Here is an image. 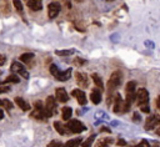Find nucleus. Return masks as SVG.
Masks as SVG:
<instances>
[{"label": "nucleus", "mask_w": 160, "mask_h": 147, "mask_svg": "<svg viewBox=\"0 0 160 147\" xmlns=\"http://www.w3.org/2000/svg\"><path fill=\"white\" fill-rule=\"evenodd\" d=\"M121 80H122V74L120 71H114L110 77H109V81H108V93H109V97H108V105L110 106V101H111V96L114 95L115 90L120 86L121 83Z\"/></svg>", "instance_id": "f257e3e1"}, {"label": "nucleus", "mask_w": 160, "mask_h": 147, "mask_svg": "<svg viewBox=\"0 0 160 147\" xmlns=\"http://www.w3.org/2000/svg\"><path fill=\"white\" fill-rule=\"evenodd\" d=\"M136 100H138V105L140 107V111L149 113L150 112V106H149V92L146 88L141 87L136 92Z\"/></svg>", "instance_id": "f03ea898"}, {"label": "nucleus", "mask_w": 160, "mask_h": 147, "mask_svg": "<svg viewBox=\"0 0 160 147\" xmlns=\"http://www.w3.org/2000/svg\"><path fill=\"white\" fill-rule=\"evenodd\" d=\"M135 87H136V83H135V81H130V82H128V85H126V88H125V92H126L125 105H126V108H128V110L130 108V106L132 105L134 100L136 98Z\"/></svg>", "instance_id": "7ed1b4c3"}, {"label": "nucleus", "mask_w": 160, "mask_h": 147, "mask_svg": "<svg viewBox=\"0 0 160 147\" xmlns=\"http://www.w3.org/2000/svg\"><path fill=\"white\" fill-rule=\"evenodd\" d=\"M66 127L70 131V133H80L86 130L85 125L78 120H69V122L66 123Z\"/></svg>", "instance_id": "20e7f679"}, {"label": "nucleus", "mask_w": 160, "mask_h": 147, "mask_svg": "<svg viewBox=\"0 0 160 147\" xmlns=\"http://www.w3.org/2000/svg\"><path fill=\"white\" fill-rule=\"evenodd\" d=\"M129 110L126 108V105L125 102L122 101L121 96L119 93L115 95V98H114V112L115 113H126Z\"/></svg>", "instance_id": "39448f33"}, {"label": "nucleus", "mask_w": 160, "mask_h": 147, "mask_svg": "<svg viewBox=\"0 0 160 147\" xmlns=\"http://www.w3.org/2000/svg\"><path fill=\"white\" fill-rule=\"evenodd\" d=\"M56 101H55V97L54 96H49L46 98V102H45V110H46V115L48 117H51L54 113H56Z\"/></svg>", "instance_id": "423d86ee"}, {"label": "nucleus", "mask_w": 160, "mask_h": 147, "mask_svg": "<svg viewBox=\"0 0 160 147\" xmlns=\"http://www.w3.org/2000/svg\"><path fill=\"white\" fill-rule=\"evenodd\" d=\"M10 70H11V72H15V74L21 75L24 78H29V72L25 70V67H24V65L21 62L14 61L11 64V66H10Z\"/></svg>", "instance_id": "0eeeda50"}, {"label": "nucleus", "mask_w": 160, "mask_h": 147, "mask_svg": "<svg viewBox=\"0 0 160 147\" xmlns=\"http://www.w3.org/2000/svg\"><path fill=\"white\" fill-rule=\"evenodd\" d=\"M159 123H160V116H159V115H150V116L146 118V122H145L144 127H145L146 131H150V130L155 128Z\"/></svg>", "instance_id": "6e6552de"}, {"label": "nucleus", "mask_w": 160, "mask_h": 147, "mask_svg": "<svg viewBox=\"0 0 160 147\" xmlns=\"http://www.w3.org/2000/svg\"><path fill=\"white\" fill-rule=\"evenodd\" d=\"M55 97H56V101L61 102V103L68 102V100H69V95L64 87H58L55 90Z\"/></svg>", "instance_id": "1a4fd4ad"}, {"label": "nucleus", "mask_w": 160, "mask_h": 147, "mask_svg": "<svg viewBox=\"0 0 160 147\" xmlns=\"http://www.w3.org/2000/svg\"><path fill=\"white\" fill-rule=\"evenodd\" d=\"M59 11H60V4L59 2H50L48 5V15L50 19L56 17Z\"/></svg>", "instance_id": "9d476101"}, {"label": "nucleus", "mask_w": 160, "mask_h": 147, "mask_svg": "<svg viewBox=\"0 0 160 147\" xmlns=\"http://www.w3.org/2000/svg\"><path fill=\"white\" fill-rule=\"evenodd\" d=\"M75 78H76L78 85H79L81 88H86V87L89 86L88 76H86L84 72H76V74H75Z\"/></svg>", "instance_id": "9b49d317"}, {"label": "nucleus", "mask_w": 160, "mask_h": 147, "mask_svg": "<svg viewBox=\"0 0 160 147\" xmlns=\"http://www.w3.org/2000/svg\"><path fill=\"white\" fill-rule=\"evenodd\" d=\"M71 95L78 100V102L80 103V105H85L86 103V96H85V92L82 91V90H80V88H75L72 92H71Z\"/></svg>", "instance_id": "f8f14e48"}, {"label": "nucleus", "mask_w": 160, "mask_h": 147, "mask_svg": "<svg viewBox=\"0 0 160 147\" xmlns=\"http://www.w3.org/2000/svg\"><path fill=\"white\" fill-rule=\"evenodd\" d=\"M90 100L94 105H99L100 101H101V88L100 90H98V88L92 90V92L90 95Z\"/></svg>", "instance_id": "ddd939ff"}, {"label": "nucleus", "mask_w": 160, "mask_h": 147, "mask_svg": "<svg viewBox=\"0 0 160 147\" xmlns=\"http://www.w3.org/2000/svg\"><path fill=\"white\" fill-rule=\"evenodd\" d=\"M28 6L34 11H39L42 9V0H29Z\"/></svg>", "instance_id": "4468645a"}, {"label": "nucleus", "mask_w": 160, "mask_h": 147, "mask_svg": "<svg viewBox=\"0 0 160 147\" xmlns=\"http://www.w3.org/2000/svg\"><path fill=\"white\" fill-rule=\"evenodd\" d=\"M71 115H72V110H71V107H69V106H64V107L61 108V117H62L64 121H69V120L71 118Z\"/></svg>", "instance_id": "2eb2a0df"}, {"label": "nucleus", "mask_w": 160, "mask_h": 147, "mask_svg": "<svg viewBox=\"0 0 160 147\" xmlns=\"http://www.w3.org/2000/svg\"><path fill=\"white\" fill-rule=\"evenodd\" d=\"M70 76H71V69H68V70H65V71H62V72L60 71L55 78L59 80V81H66V80L70 78Z\"/></svg>", "instance_id": "dca6fc26"}, {"label": "nucleus", "mask_w": 160, "mask_h": 147, "mask_svg": "<svg viewBox=\"0 0 160 147\" xmlns=\"http://www.w3.org/2000/svg\"><path fill=\"white\" fill-rule=\"evenodd\" d=\"M15 103H16L22 111H29V110H30V105H29L25 100H22L21 97H15Z\"/></svg>", "instance_id": "f3484780"}, {"label": "nucleus", "mask_w": 160, "mask_h": 147, "mask_svg": "<svg viewBox=\"0 0 160 147\" xmlns=\"http://www.w3.org/2000/svg\"><path fill=\"white\" fill-rule=\"evenodd\" d=\"M54 127H55V130H56L60 135H66V133H68V127L64 126L62 123H60L59 121H55V122H54Z\"/></svg>", "instance_id": "a211bd4d"}, {"label": "nucleus", "mask_w": 160, "mask_h": 147, "mask_svg": "<svg viewBox=\"0 0 160 147\" xmlns=\"http://www.w3.org/2000/svg\"><path fill=\"white\" fill-rule=\"evenodd\" d=\"M91 78H92V81L95 82V85L99 87V88H104V83H102V80H101V77L98 75V74H92L91 75Z\"/></svg>", "instance_id": "6ab92c4d"}, {"label": "nucleus", "mask_w": 160, "mask_h": 147, "mask_svg": "<svg viewBox=\"0 0 160 147\" xmlns=\"http://www.w3.org/2000/svg\"><path fill=\"white\" fill-rule=\"evenodd\" d=\"M5 82H12V83H19L20 82V78L18 77V75L14 72V74H11V75H9L6 78H5V81H4V83Z\"/></svg>", "instance_id": "aec40b11"}, {"label": "nucleus", "mask_w": 160, "mask_h": 147, "mask_svg": "<svg viewBox=\"0 0 160 147\" xmlns=\"http://www.w3.org/2000/svg\"><path fill=\"white\" fill-rule=\"evenodd\" d=\"M74 52H75L74 49H70V50H56V51H55V54H56L58 56H70V55H72Z\"/></svg>", "instance_id": "412c9836"}, {"label": "nucleus", "mask_w": 160, "mask_h": 147, "mask_svg": "<svg viewBox=\"0 0 160 147\" xmlns=\"http://www.w3.org/2000/svg\"><path fill=\"white\" fill-rule=\"evenodd\" d=\"M34 57V54L32 52H26V54H22L20 56V61L21 62H30V60Z\"/></svg>", "instance_id": "4be33fe9"}, {"label": "nucleus", "mask_w": 160, "mask_h": 147, "mask_svg": "<svg viewBox=\"0 0 160 147\" xmlns=\"http://www.w3.org/2000/svg\"><path fill=\"white\" fill-rule=\"evenodd\" d=\"M81 141H82V140H81V137H79V138H75V140H70L69 142H66V146H68V147L79 146V145H81V143H80Z\"/></svg>", "instance_id": "5701e85b"}, {"label": "nucleus", "mask_w": 160, "mask_h": 147, "mask_svg": "<svg viewBox=\"0 0 160 147\" xmlns=\"http://www.w3.org/2000/svg\"><path fill=\"white\" fill-rule=\"evenodd\" d=\"M0 106H4L6 110H11L14 105H12V102H10L9 100L5 98V100H0Z\"/></svg>", "instance_id": "b1692460"}, {"label": "nucleus", "mask_w": 160, "mask_h": 147, "mask_svg": "<svg viewBox=\"0 0 160 147\" xmlns=\"http://www.w3.org/2000/svg\"><path fill=\"white\" fill-rule=\"evenodd\" d=\"M49 70H50V74H51L54 77H56V76H58V74L60 72V71H59V67H58L55 64H51V65H50V67H49Z\"/></svg>", "instance_id": "393cba45"}, {"label": "nucleus", "mask_w": 160, "mask_h": 147, "mask_svg": "<svg viewBox=\"0 0 160 147\" xmlns=\"http://www.w3.org/2000/svg\"><path fill=\"white\" fill-rule=\"evenodd\" d=\"M94 140H95V135H91V136H90V137H89L84 143H81V146H82V147H88V146H90V145L92 143V141H94Z\"/></svg>", "instance_id": "a878e982"}, {"label": "nucleus", "mask_w": 160, "mask_h": 147, "mask_svg": "<svg viewBox=\"0 0 160 147\" xmlns=\"http://www.w3.org/2000/svg\"><path fill=\"white\" fill-rule=\"evenodd\" d=\"M12 4H14V6L18 11H20V12L22 11V4H21L20 0H12Z\"/></svg>", "instance_id": "bb28decb"}, {"label": "nucleus", "mask_w": 160, "mask_h": 147, "mask_svg": "<svg viewBox=\"0 0 160 147\" xmlns=\"http://www.w3.org/2000/svg\"><path fill=\"white\" fill-rule=\"evenodd\" d=\"M111 142H112L111 138H102L100 141V143H98V146H109V145H111Z\"/></svg>", "instance_id": "cd10ccee"}, {"label": "nucleus", "mask_w": 160, "mask_h": 147, "mask_svg": "<svg viewBox=\"0 0 160 147\" xmlns=\"http://www.w3.org/2000/svg\"><path fill=\"white\" fill-rule=\"evenodd\" d=\"M85 62H86V61H85L84 59H80V57H75V60H74V64L78 65V66H82Z\"/></svg>", "instance_id": "c85d7f7f"}, {"label": "nucleus", "mask_w": 160, "mask_h": 147, "mask_svg": "<svg viewBox=\"0 0 160 147\" xmlns=\"http://www.w3.org/2000/svg\"><path fill=\"white\" fill-rule=\"evenodd\" d=\"M140 120H141V117H140L139 112H134V113H132V121L138 123V122H140Z\"/></svg>", "instance_id": "c756f323"}, {"label": "nucleus", "mask_w": 160, "mask_h": 147, "mask_svg": "<svg viewBox=\"0 0 160 147\" xmlns=\"http://www.w3.org/2000/svg\"><path fill=\"white\" fill-rule=\"evenodd\" d=\"M49 147H54V146H56V147H59V146H61V143L59 142V141H51L49 145H48Z\"/></svg>", "instance_id": "7c9ffc66"}, {"label": "nucleus", "mask_w": 160, "mask_h": 147, "mask_svg": "<svg viewBox=\"0 0 160 147\" xmlns=\"http://www.w3.org/2000/svg\"><path fill=\"white\" fill-rule=\"evenodd\" d=\"M8 91H10V87H9V86H1V87H0V93L8 92Z\"/></svg>", "instance_id": "2f4dec72"}, {"label": "nucleus", "mask_w": 160, "mask_h": 147, "mask_svg": "<svg viewBox=\"0 0 160 147\" xmlns=\"http://www.w3.org/2000/svg\"><path fill=\"white\" fill-rule=\"evenodd\" d=\"M5 60H6L5 55H0V66H2L5 64Z\"/></svg>", "instance_id": "473e14b6"}, {"label": "nucleus", "mask_w": 160, "mask_h": 147, "mask_svg": "<svg viewBox=\"0 0 160 147\" xmlns=\"http://www.w3.org/2000/svg\"><path fill=\"white\" fill-rule=\"evenodd\" d=\"M116 145H118V146H126V145H128V143H126V142H125V140H119V141H118V143H116Z\"/></svg>", "instance_id": "72a5a7b5"}, {"label": "nucleus", "mask_w": 160, "mask_h": 147, "mask_svg": "<svg viewBox=\"0 0 160 147\" xmlns=\"http://www.w3.org/2000/svg\"><path fill=\"white\" fill-rule=\"evenodd\" d=\"M139 146H146V147H149L150 146V143H148V141H145V140H142L140 143H139Z\"/></svg>", "instance_id": "f704fd0d"}, {"label": "nucleus", "mask_w": 160, "mask_h": 147, "mask_svg": "<svg viewBox=\"0 0 160 147\" xmlns=\"http://www.w3.org/2000/svg\"><path fill=\"white\" fill-rule=\"evenodd\" d=\"M145 45H146V46H149V47H151V49L154 47V44H152V41H145Z\"/></svg>", "instance_id": "c9c22d12"}, {"label": "nucleus", "mask_w": 160, "mask_h": 147, "mask_svg": "<svg viewBox=\"0 0 160 147\" xmlns=\"http://www.w3.org/2000/svg\"><path fill=\"white\" fill-rule=\"evenodd\" d=\"M156 107L160 110V96H158V97H156Z\"/></svg>", "instance_id": "e433bc0d"}, {"label": "nucleus", "mask_w": 160, "mask_h": 147, "mask_svg": "<svg viewBox=\"0 0 160 147\" xmlns=\"http://www.w3.org/2000/svg\"><path fill=\"white\" fill-rule=\"evenodd\" d=\"M100 131H102V132H106V133H108V132H110V128H108V127H101V128H100Z\"/></svg>", "instance_id": "4c0bfd02"}, {"label": "nucleus", "mask_w": 160, "mask_h": 147, "mask_svg": "<svg viewBox=\"0 0 160 147\" xmlns=\"http://www.w3.org/2000/svg\"><path fill=\"white\" fill-rule=\"evenodd\" d=\"M155 131H156V135H158V136H160V123L156 126V130H155Z\"/></svg>", "instance_id": "58836bf2"}, {"label": "nucleus", "mask_w": 160, "mask_h": 147, "mask_svg": "<svg viewBox=\"0 0 160 147\" xmlns=\"http://www.w3.org/2000/svg\"><path fill=\"white\" fill-rule=\"evenodd\" d=\"M4 118V112H2V110H0V120H2Z\"/></svg>", "instance_id": "ea45409f"}, {"label": "nucleus", "mask_w": 160, "mask_h": 147, "mask_svg": "<svg viewBox=\"0 0 160 147\" xmlns=\"http://www.w3.org/2000/svg\"><path fill=\"white\" fill-rule=\"evenodd\" d=\"M0 75H1V71H0ZM1 83H4V82H2V81H0V85H1Z\"/></svg>", "instance_id": "a19ab883"}, {"label": "nucleus", "mask_w": 160, "mask_h": 147, "mask_svg": "<svg viewBox=\"0 0 160 147\" xmlns=\"http://www.w3.org/2000/svg\"><path fill=\"white\" fill-rule=\"evenodd\" d=\"M106 1H112V0H106Z\"/></svg>", "instance_id": "79ce46f5"}]
</instances>
